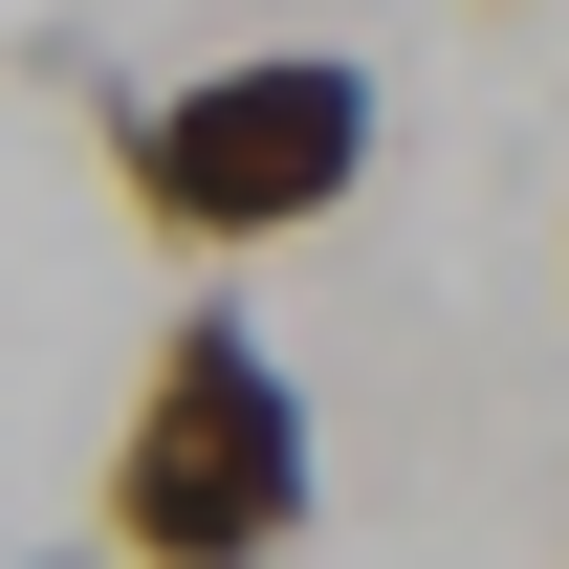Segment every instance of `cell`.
<instances>
[{"label": "cell", "instance_id": "cell-1", "mask_svg": "<svg viewBox=\"0 0 569 569\" xmlns=\"http://www.w3.org/2000/svg\"><path fill=\"white\" fill-rule=\"evenodd\" d=\"M329 526V438H307V372L241 329V284H198L132 351V417L88 460V548L110 569H284Z\"/></svg>", "mask_w": 569, "mask_h": 569}, {"label": "cell", "instance_id": "cell-2", "mask_svg": "<svg viewBox=\"0 0 569 569\" xmlns=\"http://www.w3.org/2000/svg\"><path fill=\"white\" fill-rule=\"evenodd\" d=\"M372 176V67L351 44H241V67H176L110 110V198L176 241V263H263L307 219H351Z\"/></svg>", "mask_w": 569, "mask_h": 569}, {"label": "cell", "instance_id": "cell-3", "mask_svg": "<svg viewBox=\"0 0 569 569\" xmlns=\"http://www.w3.org/2000/svg\"><path fill=\"white\" fill-rule=\"evenodd\" d=\"M22 569H110V548H22Z\"/></svg>", "mask_w": 569, "mask_h": 569}]
</instances>
